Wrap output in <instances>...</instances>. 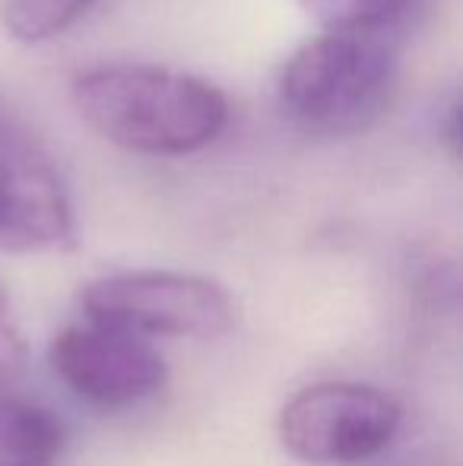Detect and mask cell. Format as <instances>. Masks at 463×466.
I'll return each mask as SVG.
<instances>
[{
  "mask_svg": "<svg viewBox=\"0 0 463 466\" xmlns=\"http://www.w3.org/2000/svg\"><path fill=\"white\" fill-rule=\"evenodd\" d=\"M89 130L127 153L187 156L210 147L229 124V98L200 76L146 64H108L70 86Z\"/></svg>",
  "mask_w": 463,
  "mask_h": 466,
  "instance_id": "6da1fadb",
  "label": "cell"
},
{
  "mask_svg": "<svg viewBox=\"0 0 463 466\" xmlns=\"http://www.w3.org/2000/svg\"><path fill=\"white\" fill-rule=\"evenodd\" d=\"M394 83L397 48L390 35L321 32L286 57L277 96L296 127L340 137L375 121Z\"/></svg>",
  "mask_w": 463,
  "mask_h": 466,
  "instance_id": "7a4b0ae2",
  "label": "cell"
},
{
  "mask_svg": "<svg viewBox=\"0 0 463 466\" xmlns=\"http://www.w3.org/2000/svg\"><path fill=\"white\" fill-rule=\"evenodd\" d=\"M80 305L89 324L143 339H219L238 320L235 299L216 279L175 270H127L93 279Z\"/></svg>",
  "mask_w": 463,
  "mask_h": 466,
  "instance_id": "3957f363",
  "label": "cell"
},
{
  "mask_svg": "<svg viewBox=\"0 0 463 466\" xmlns=\"http://www.w3.org/2000/svg\"><path fill=\"white\" fill-rule=\"evenodd\" d=\"M403 410L390 393L352 380L302 387L279 410V441L296 461L330 466L381 454L400 429Z\"/></svg>",
  "mask_w": 463,
  "mask_h": 466,
  "instance_id": "277c9868",
  "label": "cell"
},
{
  "mask_svg": "<svg viewBox=\"0 0 463 466\" xmlns=\"http://www.w3.org/2000/svg\"><path fill=\"white\" fill-rule=\"evenodd\" d=\"M74 238V207L48 149L0 105V251L32 254Z\"/></svg>",
  "mask_w": 463,
  "mask_h": 466,
  "instance_id": "5b68a950",
  "label": "cell"
},
{
  "mask_svg": "<svg viewBox=\"0 0 463 466\" xmlns=\"http://www.w3.org/2000/svg\"><path fill=\"white\" fill-rule=\"evenodd\" d=\"M48 359L70 393L106 410L134 406L166 384V362L149 339L89 320L64 327L51 339Z\"/></svg>",
  "mask_w": 463,
  "mask_h": 466,
  "instance_id": "8992f818",
  "label": "cell"
},
{
  "mask_svg": "<svg viewBox=\"0 0 463 466\" xmlns=\"http://www.w3.org/2000/svg\"><path fill=\"white\" fill-rule=\"evenodd\" d=\"M64 448V429L48 410L0 397V466H51Z\"/></svg>",
  "mask_w": 463,
  "mask_h": 466,
  "instance_id": "52a82bcc",
  "label": "cell"
},
{
  "mask_svg": "<svg viewBox=\"0 0 463 466\" xmlns=\"http://www.w3.org/2000/svg\"><path fill=\"white\" fill-rule=\"evenodd\" d=\"M321 32H365L388 35L416 0H296Z\"/></svg>",
  "mask_w": 463,
  "mask_h": 466,
  "instance_id": "ba28073f",
  "label": "cell"
},
{
  "mask_svg": "<svg viewBox=\"0 0 463 466\" xmlns=\"http://www.w3.org/2000/svg\"><path fill=\"white\" fill-rule=\"evenodd\" d=\"M93 0H0V25L16 42L38 45L67 32Z\"/></svg>",
  "mask_w": 463,
  "mask_h": 466,
  "instance_id": "9c48e42d",
  "label": "cell"
},
{
  "mask_svg": "<svg viewBox=\"0 0 463 466\" xmlns=\"http://www.w3.org/2000/svg\"><path fill=\"white\" fill-rule=\"evenodd\" d=\"M25 359H29V350H25V339H23V330H19L16 318H13L6 286L0 282V384L16 378V374L25 369Z\"/></svg>",
  "mask_w": 463,
  "mask_h": 466,
  "instance_id": "30bf717a",
  "label": "cell"
}]
</instances>
